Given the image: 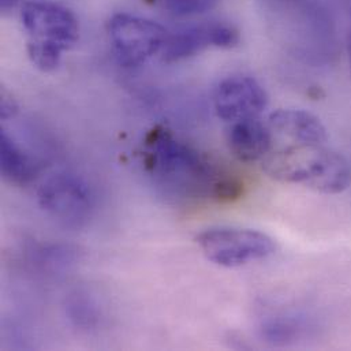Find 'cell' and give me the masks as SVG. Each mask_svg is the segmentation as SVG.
<instances>
[{"label":"cell","mask_w":351,"mask_h":351,"mask_svg":"<svg viewBox=\"0 0 351 351\" xmlns=\"http://www.w3.org/2000/svg\"><path fill=\"white\" fill-rule=\"evenodd\" d=\"M165 3L176 15H191L212 10L217 0H165Z\"/></svg>","instance_id":"8fae6325"},{"label":"cell","mask_w":351,"mask_h":351,"mask_svg":"<svg viewBox=\"0 0 351 351\" xmlns=\"http://www.w3.org/2000/svg\"><path fill=\"white\" fill-rule=\"evenodd\" d=\"M268 103L267 90L250 75H230L221 80L213 92L215 112L227 123L257 119Z\"/></svg>","instance_id":"8992f818"},{"label":"cell","mask_w":351,"mask_h":351,"mask_svg":"<svg viewBox=\"0 0 351 351\" xmlns=\"http://www.w3.org/2000/svg\"><path fill=\"white\" fill-rule=\"evenodd\" d=\"M107 33L117 59L126 67H137L162 53L169 32L159 22L119 12L110 18Z\"/></svg>","instance_id":"277c9868"},{"label":"cell","mask_w":351,"mask_h":351,"mask_svg":"<svg viewBox=\"0 0 351 351\" xmlns=\"http://www.w3.org/2000/svg\"><path fill=\"white\" fill-rule=\"evenodd\" d=\"M0 163L4 179L14 184H27L37 174L34 162L4 132L0 136Z\"/></svg>","instance_id":"30bf717a"},{"label":"cell","mask_w":351,"mask_h":351,"mask_svg":"<svg viewBox=\"0 0 351 351\" xmlns=\"http://www.w3.org/2000/svg\"><path fill=\"white\" fill-rule=\"evenodd\" d=\"M21 22L27 33L29 59L45 73L56 70L63 52L73 48L80 38V25L74 12L53 1L25 3Z\"/></svg>","instance_id":"6da1fadb"},{"label":"cell","mask_w":351,"mask_h":351,"mask_svg":"<svg viewBox=\"0 0 351 351\" xmlns=\"http://www.w3.org/2000/svg\"><path fill=\"white\" fill-rule=\"evenodd\" d=\"M18 111V106L15 100L5 92L1 93V118L10 119L12 118Z\"/></svg>","instance_id":"7c38bea8"},{"label":"cell","mask_w":351,"mask_h":351,"mask_svg":"<svg viewBox=\"0 0 351 351\" xmlns=\"http://www.w3.org/2000/svg\"><path fill=\"white\" fill-rule=\"evenodd\" d=\"M239 43V32L226 22H202L169 34L162 51L167 63L179 62L205 51L206 48H232Z\"/></svg>","instance_id":"52a82bcc"},{"label":"cell","mask_w":351,"mask_h":351,"mask_svg":"<svg viewBox=\"0 0 351 351\" xmlns=\"http://www.w3.org/2000/svg\"><path fill=\"white\" fill-rule=\"evenodd\" d=\"M349 60H350V70H351V34H350V41H349Z\"/></svg>","instance_id":"4fadbf2b"},{"label":"cell","mask_w":351,"mask_h":351,"mask_svg":"<svg viewBox=\"0 0 351 351\" xmlns=\"http://www.w3.org/2000/svg\"><path fill=\"white\" fill-rule=\"evenodd\" d=\"M226 141L232 156L242 163L263 162L274 147L272 132L260 118L230 123Z\"/></svg>","instance_id":"9c48e42d"},{"label":"cell","mask_w":351,"mask_h":351,"mask_svg":"<svg viewBox=\"0 0 351 351\" xmlns=\"http://www.w3.org/2000/svg\"><path fill=\"white\" fill-rule=\"evenodd\" d=\"M147 154V165L155 174L210 197L216 182L226 176L199 152L179 143L166 130L151 134Z\"/></svg>","instance_id":"7a4b0ae2"},{"label":"cell","mask_w":351,"mask_h":351,"mask_svg":"<svg viewBox=\"0 0 351 351\" xmlns=\"http://www.w3.org/2000/svg\"><path fill=\"white\" fill-rule=\"evenodd\" d=\"M197 243L204 256L216 265L237 268L264 260L276 250L274 239L257 230L219 227L202 231Z\"/></svg>","instance_id":"3957f363"},{"label":"cell","mask_w":351,"mask_h":351,"mask_svg":"<svg viewBox=\"0 0 351 351\" xmlns=\"http://www.w3.org/2000/svg\"><path fill=\"white\" fill-rule=\"evenodd\" d=\"M41 209L66 227H81L92 215L93 198L88 184L78 176H51L38 189Z\"/></svg>","instance_id":"5b68a950"},{"label":"cell","mask_w":351,"mask_h":351,"mask_svg":"<svg viewBox=\"0 0 351 351\" xmlns=\"http://www.w3.org/2000/svg\"><path fill=\"white\" fill-rule=\"evenodd\" d=\"M274 138H280L289 145L319 148L328 141L327 129L313 114L298 108H280L274 111L267 121Z\"/></svg>","instance_id":"ba28073f"}]
</instances>
